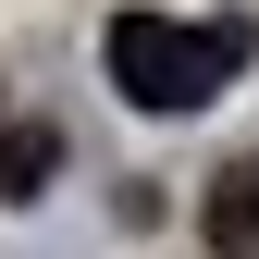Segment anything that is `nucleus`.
Instances as JSON below:
<instances>
[{
    "mask_svg": "<svg viewBox=\"0 0 259 259\" xmlns=\"http://www.w3.org/2000/svg\"><path fill=\"white\" fill-rule=\"evenodd\" d=\"M50 173H62V136H50V123H0V198H37Z\"/></svg>",
    "mask_w": 259,
    "mask_h": 259,
    "instance_id": "3",
    "label": "nucleus"
},
{
    "mask_svg": "<svg viewBox=\"0 0 259 259\" xmlns=\"http://www.w3.org/2000/svg\"><path fill=\"white\" fill-rule=\"evenodd\" d=\"M99 62H111V87H123L136 111H210L222 87L247 74V25H235V13H210V25H173V13H111Z\"/></svg>",
    "mask_w": 259,
    "mask_h": 259,
    "instance_id": "1",
    "label": "nucleus"
},
{
    "mask_svg": "<svg viewBox=\"0 0 259 259\" xmlns=\"http://www.w3.org/2000/svg\"><path fill=\"white\" fill-rule=\"evenodd\" d=\"M198 235H210V259H259V160H222V173H210Z\"/></svg>",
    "mask_w": 259,
    "mask_h": 259,
    "instance_id": "2",
    "label": "nucleus"
}]
</instances>
